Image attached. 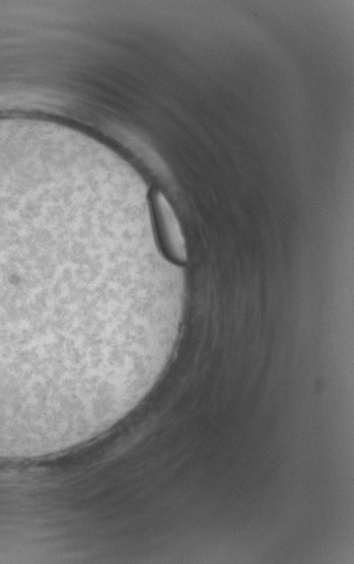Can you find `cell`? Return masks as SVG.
Listing matches in <instances>:
<instances>
[{
  "label": "cell",
  "instance_id": "7a4b0ae2",
  "mask_svg": "<svg viewBox=\"0 0 354 564\" xmlns=\"http://www.w3.org/2000/svg\"><path fill=\"white\" fill-rule=\"evenodd\" d=\"M152 207L159 232L158 241L164 257L175 265L185 264L189 259L186 241L175 212L162 192L155 191L152 194Z\"/></svg>",
  "mask_w": 354,
  "mask_h": 564
},
{
  "label": "cell",
  "instance_id": "6da1fadb",
  "mask_svg": "<svg viewBox=\"0 0 354 564\" xmlns=\"http://www.w3.org/2000/svg\"><path fill=\"white\" fill-rule=\"evenodd\" d=\"M185 297L144 205L49 151L0 145V459L65 452L125 417L167 369Z\"/></svg>",
  "mask_w": 354,
  "mask_h": 564
}]
</instances>
